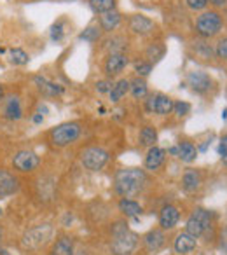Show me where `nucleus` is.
I'll list each match as a JSON object with an SVG mask.
<instances>
[{
    "label": "nucleus",
    "mask_w": 227,
    "mask_h": 255,
    "mask_svg": "<svg viewBox=\"0 0 227 255\" xmlns=\"http://www.w3.org/2000/svg\"><path fill=\"white\" fill-rule=\"evenodd\" d=\"M212 226V215H210L208 210L205 208H196L194 212L191 213V217L187 219V224H185V233H189L192 238H201L206 231Z\"/></svg>",
    "instance_id": "10"
},
{
    "label": "nucleus",
    "mask_w": 227,
    "mask_h": 255,
    "mask_svg": "<svg viewBox=\"0 0 227 255\" xmlns=\"http://www.w3.org/2000/svg\"><path fill=\"white\" fill-rule=\"evenodd\" d=\"M185 82H187L189 89L192 93H196V95H206L213 88V79L203 70L189 72L187 77H185Z\"/></svg>",
    "instance_id": "15"
},
{
    "label": "nucleus",
    "mask_w": 227,
    "mask_h": 255,
    "mask_svg": "<svg viewBox=\"0 0 227 255\" xmlns=\"http://www.w3.org/2000/svg\"><path fill=\"white\" fill-rule=\"evenodd\" d=\"M75 243L68 234H58L51 245V255H74Z\"/></svg>",
    "instance_id": "21"
},
{
    "label": "nucleus",
    "mask_w": 227,
    "mask_h": 255,
    "mask_svg": "<svg viewBox=\"0 0 227 255\" xmlns=\"http://www.w3.org/2000/svg\"><path fill=\"white\" fill-rule=\"evenodd\" d=\"M33 184V198L39 205H51L58 198V184L53 175L37 173L32 180Z\"/></svg>",
    "instance_id": "7"
},
{
    "label": "nucleus",
    "mask_w": 227,
    "mask_h": 255,
    "mask_svg": "<svg viewBox=\"0 0 227 255\" xmlns=\"http://www.w3.org/2000/svg\"><path fill=\"white\" fill-rule=\"evenodd\" d=\"M128 28L133 35L138 37H150L154 35V32L157 30V25L154 23V19H150L149 16L143 14H131L128 18Z\"/></svg>",
    "instance_id": "14"
},
{
    "label": "nucleus",
    "mask_w": 227,
    "mask_h": 255,
    "mask_svg": "<svg viewBox=\"0 0 227 255\" xmlns=\"http://www.w3.org/2000/svg\"><path fill=\"white\" fill-rule=\"evenodd\" d=\"M191 112V105L187 102H175V107H173V114H177L178 117H184Z\"/></svg>",
    "instance_id": "38"
},
{
    "label": "nucleus",
    "mask_w": 227,
    "mask_h": 255,
    "mask_svg": "<svg viewBox=\"0 0 227 255\" xmlns=\"http://www.w3.org/2000/svg\"><path fill=\"white\" fill-rule=\"evenodd\" d=\"M133 68H135V72H136V75L138 77H149L150 75V72H152V68H154V65L150 63V61H147L145 58L143 60H138V61H135L133 63Z\"/></svg>",
    "instance_id": "34"
},
{
    "label": "nucleus",
    "mask_w": 227,
    "mask_h": 255,
    "mask_svg": "<svg viewBox=\"0 0 227 255\" xmlns=\"http://www.w3.org/2000/svg\"><path fill=\"white\" fill-rule=\"evenodd\" d=\"M180 220V212L177 206L173 205H164L159 212V227L164 231H171Z\"/></svg>",
    "instance_id": "19"
},
{
    "label": "nucleus",
    "mask_w": 227,
    "mask_h": 255,
    "mask_svg": "<svg viewBox=\"0 0 227 255\" xmlns=\"http://www.w3.org/2000/svg\"><path fill=\"white\" fill-rule=\"evenodd\" d=\"M35 105V100H30L28 88H21V84L7 86L4 100L0 102V123L5 126L23 123L30 119Z\"/></svg>",
    "instance_id": "1"
},
{
    "label": "nucleus",
    "mask_w": 227,
    "mask_h": 255,
    "mask_svg": "<svg viewBox=\"0 0 227 255\" xmlns=\"http://www.w3.org/2000/svg\"><path fill=\"white\" fill-rule=\"evenodd\" d=\"M129 93V79H119L114 82L112 89L109 93V98L112 103H119Z\"/></svg>",
    "instance_id": "28"
},
{
    "label": "nucleus",
    "mask_w": 227,
    "mask_h": 255,
    "mask_svg": "<svg viewBox=\"0 0 227 255\" xmlns=\"http://www.w3.org/2000/svg\"><path fill=\"white\" fill-rule=\"evenodd\" d=\"M0 157H2V145H0Z\"/></svg>",
    "instance_id": "48"
},
{
    "label": "nucleus",
    "mask_w": 227,
    "mask_h": 255,
    "mask_svg": "<svg viewBox=\"0 0 227 255\" xmlns=\"http://www.w3.org/2000/svg\"><path fill=\"white\" fill-rule=\"evenodd\" d=\"M164 54H166V46H164V42H161V40H154V42H150L149 46H147L145 60L150 61L152 65H156L163 60Z\"/></svg>",
    "instance_id": "26"
},
{
    "label": "nucleus",
    "mask_w": 227,
    "mask_h": 255,
    "mask_svg": "<svg viewBox=\"0 0 227 255\" xmlns=\"http://www.w3.org/2000/svg\"><path fill=\"white\" fill-rule=\"evenodd\" d=\"M142 241H143V247L147 248V252L157 254V252H161L166 247V233H164V229H161V227H156V229L147 231V233L143 234Z\"/></svg>",
    "instance_id": "16"
},
{
    "label": "nucleus",
    "mask_w": 227,
    "mask_h": 255,
    "mask_svg": "<svg viewBox=\"0 0 227 255\" xmlns=\"http://www.w3.org/2000/svg\"><path fill=\"white\" fill-rule=\"evenodd\" d=\"M138 140H140V145L142 147H154L157 142V131L156 128L150 126V124H147V126H143L142 129H140V135H138Z\"/></svg>",
    "instance_id": "31"
},
{
    "label": "nucleus",
    "mask_w": 227,
    "mask_h": 255,
    "mask_svg": "<svg viewBox=\"0 0 227 255\" xmlns=\"http://www.w3.org/2000/svg\"><path fill=\"white\" fill-rule=\"evenodd\" d=\"M129 65L128 53H109L103 60V74L107 79H115L126 70Z\"/></svg>",
    "instance_id": "12"
},
{
    "label": "nucleus",
    "mask_w": 227,
    "mask_h": 255,
    "mask_svg": "<svg viewBox=\"0 0 227 255\" xmlns=\"http://www.w3.org/2000/svg\"><path fill=\"white\" fill-rule=\"evenodd\" d=\"M184 2L191 11H203L208 5V0H184Z\"/></svg>",
    "instance_id": "39"
},
{
    "label": "nucleus",
    "mask_w": 227,
    "mask_h": 255,
    "mask_svg": "<svg viewBox=\"0 0 227 255\" xmlns=\"http://www.w3.org/2000/svg\"><path fill=\"white\" fill-rule=\"evenodd\" d=\"M112 86H114V81L112 79H102V81H96V84H95V89L100 93V95H109L110 93V89H112Z\"/></svg>",
    "instance_id": "37"
},
{
    "label": "nucleus",
    "mask_w": 227,
    "mask_h": 255,
    "mask_svg": "<svg viewBox=\"0 0 227 255\" xmlns=\"http://www.w3.org/2000/svg\"><path fill=\"white\" fill-rule=\"evenodd\" d=\"M5 91H7V86H5L4 82H0V102H2V100H4Z\"/></svg>",
    "instance_id": "43"
},
{
    "label": "nucleus",
    "mask_w": 227,
    "mask_h": 255,
    "mask_svg": "<svg viewBox=\"0 0 227 255\" xmlns=\"http://www.w3.org/2000/svg\"><path fill=\"white\" fill-rule=\"evenodd\" d=\"M30 81H32L33 89H35L40 96H44V98H56V96L63 95V91H65L63 86L49 81V79L44 77L42 74H35Z\"/></svg>",
    "instance_id": "13"
},
{
    "label": "nucleus",
    "mask_w": 227,
    "mask_h": 255,
    "mask_svg": "<svg viewBox=\"0 0 227 255\" xmlns=\"http://www.w3.org/2000/svg\"><path fill=\"white\" fill-rule=\"evenodd\" d=\"M222 119H224V121H227V109L222 112Z\"/></svg>",
    "instance_id": "46"
},
{
    "label": "nucleus",
    "mask_w": 227,
    "mask_h": 255,
    "mask_svg": "<svg viewBox=\"0 0 227 255\" xmlns=\"http://www.w3.org/2000/svg\"><path fill=\"white\" fill-rule=\"evenodd\" d=\"M175 100L164 93H152V114L161 117H166L173 114Z\"/></svg>",
    "instance_id": "17"
},
{
    "label": "nucleus",
    "mask_w": 227,
    "mask_h": 255,
    "mask_svg": "<svg viewBox=\"0 0 227 255\" xmlns=\"http://www.w3.org/2000/svg\"><path fill=\"white\" fill-rule=\"evenodd\" d=\"M149 184L145 170L140 168H122L114 175V191L119 198H136Z\"/></svg>",
    "instance_id": "2"
},
{
    "label": "nucleus",
    "mask_w": 227,
    "mask_h": 255,
    "mask_svg": "<svg viewBox=\"0 0 227 255\" xmlns=\"http://www.w3.org/2000/svg\"><path fill=\"white\" fill-rule=\"evenodd\" d=\"M74 255H89V252L86 250V248H77V250L74 252Z\"/></svg>",
    "instance_id": "45"
},
{
    "label": "nucleus",
    "mask_w": 227,
    "mask_h": 255,
    "mask_svg": "<svg viewBox=\"0 0 227 255\" xmlns=\"http://www.w3.org/2000/svg\"><path fill=\"white\" fill-rule=\"evenodd\" d=\"M89 7L93 9L95 14H103V12H109L117 9V0H88Z\"/></svg>",
    "instance_id": "32"
},
{
    "label": "nucleus",
    "mask_w": 227,
    "mask_h": 255,
    "mask_svg": "<svg viewBox=\"0 0 227 255\" xmlns=\"http://www.w3.org/2000/svg\"><path fill=\"white\" fill-rule=\"evenodd\" d=\"M7 60L14 67H26L30 63V54L23 47H11L7 54Z\"/></svg>",
    "instance_id": "30"
},
{
    "label": "nucleus",
    "mask_w": 227,
    "mask_h": 255,
    "mask_svg": "<svg viewBox=\"0 0 227 255\" xmlns=\"http://www.w3.org/2000/svg\"><path fill=\"white\" fill-rule=\"evenodd\" d=\"M2 217H4V210H2V206H0V220H2Z\"/></svg>",
    "instance_id": "47"
},
{
    "label": "nucleus",
    "mask_w": 227,
    "mask_h": 255,
    "mask_svg": "<svg viewBox=\"0 0 227 255\" xmlns=\"http://www.w3.org/2000/svg\"><path fill=\"white\" fill-rule=\"evenodd\" d=\"M21 187L23 184L18 173H14L11 168L0 166V199L18 194L21 191Z\"/></svg>",
    "instance_id": "11"
},
{
    "label": "nucleus",
    "mask_w": 227,
    "mask_h": 255,
    "mask_svg": "<svg viewBox=\"0 0 227 255\" xmlns=\"http://www.w3.org/2000/svg\"><path fill=\"white\" fill-rule=\"evenodd\" d=\"M219 154H220V159H222V163L227 166V136H222V138H220Z\"/></svg>",
    "instance_id": "41"
},
{
    "label": "nucleus",
    "mask_w": 227,
    "mask_h": 255,
    "mask_svg": "<svg viewBox=\"0 0 227 255\" xmlns=\"http://www.w3.org/2000/svg\"><path fill=\"white\" fill-rule=\"evenodd\" d=\"M102 28H100L98 23H91V25L88 26V28L84 30V32L79 33V40H84V42H98L100 39H102Z\"/></svg>",
    "instance_id": "33"
},
{
    "label": "nucleus",
    "mask_w": 227,
    "mask_h": 255,
    "mask_svg": "<svg viewBox=\"0 0 227 255\" xmlns=\"http://www.w3.org/2000/svg\"><path fill=\"white\" fill-rule=\"evenodd\" d=\"M138 234L128 227V222L119 220L112 226L110 238V252L114 255H131L138 247Z\"/></svg>",
    "instance_id": "4"
},
{
    "label": "nucleus",
    "mask_w": 227,
    "mask_h": 255,
    "mask_svg": "<svg viewBox=\"0 0 227 255\" xmlns=\"http://www.w3.org/2000/svg\"><path fill=\"white\" fill-rule=\"evenodd\" d=\"M201 185V173L198 170H187L182 175V189L185 192H196Z\"/></svg>",
    "instance_id": "27"
},
{
    "label": "nucleus",
    "mask_w": 227,
    "mask_h": 255,
    "mask_svg": "<svg viewBox=\"0 0 227 255\" xmlns=\"http://www.w3.org/2000/svg\"><path fill=\"white\" fill-rule=\"evenodd\" d=\"M177 157L184 163H192L198 157V149L191 142H178L177 143Z\"/></svg>",
    "instance_id": "29"
},
{
    "label": "nucleus",
    "mask_w": 227,
    "mask_h": 255,
    "mask_svg": "<svg viewBox=\"0 0 227 255\" xmlns=\"http://www.w3.org/2000/svg\"><path fill=\"white\" fill-rule=\"evenodd\" d=\"M192 49H194V56L196 58H203V60H208V58H212V49H210L205 42H194Z\"/></svg>",
    "instance_id": "36"
},
{
    "label": "nucleus",
    "mask_w": 227,
    "mask_h": 255,
    "mask_svg": "<svg viewBox=\"0 0 227 255\" xmlns=\"http://www.w3.org/2000/svg\"><path fill=\"white\" fill-rule=\"evenodd\" d=\"M119 212L126 217V219H133V217H138L143 213V208L138 201L131 198H121L119 201Z\"/></svg>",
    "instance_id": "25"
},
{
    "label": "nucleus",
    "mask_w": 227,
    "mask_h": 255,
    "mask_svg": "<svg viewBox=\"0 0 227 255\" xmlns=\"http://www.w3.org/2000/svg\"><path fill=\"white\" fill-rule=\"evenodd\" d=\"M196 238H192L189 233H180L173 241V250L178 255H187L196 250Z\"/></svg>",
    "instance_id": "22"
},
{
    "label": "nucleus",
    "mask_w": 227,
    "mask_h": 255,
    "mask_svg": "<svg viewBox=\"0 0 227 255\" xmlns=\"http://www.w3.org/2000/svg\"><path fill=\"white\" fill-rule=\"evenodd\" d=\"M49 37L53 42H61V40H63V37H65V21L63 19H60V21H56L53 26H51Z\"/></svg>",
    "instance_id": "35"
},
{
    "label": "nucleus",
    "mask_w": 227,
    "mask_h": 255,
    "mask_svg": "<svg viewBox=\"0 0 227 255\" xmlns=\"http://www.w3.org/2000/svg\"><path fill=\"white\" fill-rule=\"evenodd\" d=\"M222 16L217 11H205L196 19V32L203 39H212L222 30Z\"/></svg>",
    "instance_id": "8"
},
{
    "label": "nucleus",
    "mask_w": 227,
    "mask_h": 255,
    "mask_svg": "<svg viewBox=\"0 0 227 255\" xmlns=\"http://www.w3.org/2000/svg\"><path fill=\"white\" fill-rule=\"evenodd\" d=\"M103 49L109 53H126L128 49V37L124 35H114L109 37V39L103 40Z\"/></svg>",
    "instance_id": "23"
},
{
    "label": "nucleus",
    "mask_w": 227,
    "mask_h": 255,
    "mask_svg": "<svg viewBox=\"0 0 227 255\" xmlns=\"http://www.w3.org/2000/svg\"><path fill=\"white\" fill-rule=\"evenodd\" d=\"M226 2H227V0H208V4L215 5V7H220V5H224Z\"/></svg>",
    "instance_id": "44"
},
{
    "label": "nucleus",
    "mask_w": 227,
    "mask_h": 255,
    "mask_svg": "<svg viewBox=\"0 0 227 255\" xmlns=\"http://www.w3.org/2000/svg\"><path fill=\"white\" fill-rule=\"evenodd\" d=\"M110 159V154L109 150H105L103 147L98 145H91V147H86L82 149L81 152V163L86 170L89 171H100L105 168V164L109 163Z\"/></svg>",
    "instance_id": "9"
},
{
    "label": "nucleus",
    "mask_w": 227,
    "mask_h": 255,
    "mask_svg": "<svg viewBox=\"0 0 227 255\" xmlns=\"http://www.w3.org/2000/svg\"><path fill=\"white\" fill-rule=\"evenodd\" d=\"M215 54L220 60H227V37L219 40V44H217V47H215Z\"/></svg>",
    "instance_id": "40"
},
{
    "label": "nucleus",
    "mask_w": 227,
    "mask_h": 255,
    "mask_svg": "<svg viewBox=\"0 0 227 255\" xmlns=\"http://www.w3.org/2000/svg\"><path fill=\"white\" fill-rule=\"evenodd\" d=\"M5 238H7V234H5V227L0 224V248L5 245Z\"/></svg>",
    "instance_id": "42"
},
{
    "label": "nucleus",
    "mask_w": 227,
    "mask_h": 255,
    "mask_svg": "<svg viewBox=\"0 0 227 255\" xmlns=\"http://www.w3.org/2000/svg\"><path fill=\"white\" fill-rule=\"evenodd\" d=\"M42 164V157L37 150L30 149V147H21L16 149L11 154V170L18 175H35L40 170Z\"/></svg>",
    "instance_id": "6"
},
{
    "label": "nucleus",
    "mask_w": 227,
    "mask_h": 255,
    "mask_svg": "<svg viewBox=\"0 0 227 255\" xmlns=\"http://www.w3.org/2000/svg\"><path fill=\"white\" fill-rule=\"evenodd\" d=\"M164 161H166V150L154 145L147 150L145 159H143V166H145V170H149V171H156L163 166Z\"/></svg>",
    "instance_id": "20"
},
{
    "label": "nucleus",
    "mask_w": 227,
    "mask_h": 255,
    "mask_svg": "<svg viewBox=\"0 0 227 255\" xmlns=\"http://www.w3.org/2000/svg\"><path fill=\"white\" fill-rule=\"evenodd\" d=\"M129 95L133 96V100H145L149 95V84L143 77H133L129 79Z\"/></svg>",
    "instance_id": "24"
},
{
    "label": "nucleus",
    "mask_w": 227,
    "mask_h": 255,
    "mask_svg": "<svg viewBox=\"0 0 227 255\" xmlns=\"http://www.w3.org/2000/svg\"><path fill=\"white\" fill-rule=\"evenodd\" d=\"M82 123L79 121H67L61 123L58 126L51 128L49 131L46 133L47 143L54 149H65V147L75 143L82 135Z\"/></svg>",
    "instance_id": "5"
},
{
    "label": "nucleus",
    "mask_w": 227,
    "mask_h": 255,
    "mask_svg": "<svg viewBox=\"0 0 227 255\" xmlns=\"http://www.w3.org/2000/svg\"><path fill=\"white\" fill-rule=\"evenodd\" d=\"M121 23H122V14L117 11V9L103 12V14L98 16V25L103 33H114L119 26H121Z\"/></svg>",
    "instance_id": "18"
},
{
    "label": "nucleus",
    "mask_w": 227,
    "mask_h": 255,
    "mask_svg": "<svg viewBox=\"0 0 227 255\" xmlns=\"http://www.w3.org/2000/svg\"><path fill=\"white\" fill-rule=\"evenodd\" d=\"M54 238V229L51 224H37L33 227H28L25 233L19 236L18 248L23 254H37V252L44 250L51 240Z\"/></svg>",
    "instance_id": "3"
}]
</instances>
